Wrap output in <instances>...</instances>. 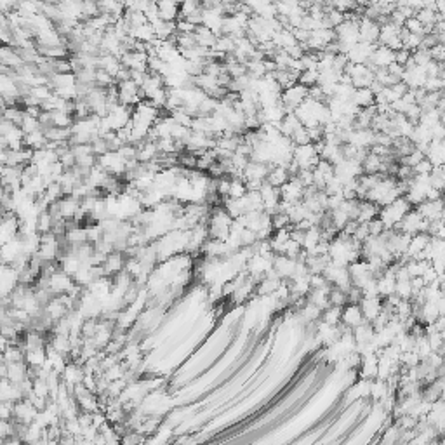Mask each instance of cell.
I'll return each mask as SVG.
<instances>
[{
  "mask_svg": "<svg viewBox=\"0 0 445 445\" xmlns=\"http://www.w3.org/2000/svg\"><path fill=\"white\" fill-rule=\"evenodd\" d=\"M306 99H308V87H304L301 84H296L292 85L291 89L283 91L282 97H280V101H282L287 113H294L303 103H306Z\"/></svg>",
  "mask_w": 445,
  "mask_h": 445,
  "instance_id": "obj_1",
  "label": "cell"
},
{
  "mask_svg": "<svg viewBox=\"0 0 445 445\" xmlns=\"http://www.w3.org/2000/svg\"><path fill=\"white\" fill-rule=\"evenodd\" d=\"M157 11L158 18L167 23H178L179 14H181V4L172 2V0H166V2H157Z\"/></svg>",
  "mask_w": 445,
  "mask_h": 445,
  "instance_id": "obj_2",
  "label": "cell"
},
{
  "mask_svg": "<svg viewBox=\"0 0 445 445\" xmlns=\"http://www.w3.org/2000/svg\"><path fill=\"white\" fill-rule=\"evenodd\" d=\"M291 179H292V176H291V172H289L287 167L271 166V170H270V174H268V178H266V183L280 190V188H282L283 185H287Z\"/></svg>",
  "mask_w": 445,
  "mask_h": 445,
  "instance_id": "obj_3",
  "label": "cell"
},
{
  "mask_svg": "<svg viewBox=\"0 0 445 445\" xmlns=\"http://www.w3.org/2000/svg\"><path fill=\"white\" fill-rule=\"evenodd\" d=\"M344 324H348V327L356 329L358 325H362L365 322L364 313H362L358 304H348L346 308H343V316H341Z\"/></svg>",
  "mask_w": 445,
  "mask_h": 445,
  "instance_id": "obj_4",
  "label": "cell"
},
{
  "mask_svg": "<svg viewBox=\"0 0 445 445\" xmlns=\"http://www.w3.org/2000/svg\"><path fill=\"white\" fill-rule=\"evenodd\" d=\"M352 101L355 103L360 110L371 108V106H376V94L372 93L371 87H364V89H355Z\"/></svg>",
  "mask_w": 445,
  "mask_h": 445,
  "instance_id": "obj_5",
  "label": "cell"
},
{
  "mask_svg": "<svg viewBox=\"0 0 445 445\" xmlns=\"http://www.w3.org/2000/svg\"><path fill=\"white\" fill-rule=\"evenodd\" d=\"M381 207L377 204L371 202V200H362L360 202V216H358V222H369L372 219L379 218Z\"/></svg>",
  "mask_w": 445,
  "mask_h": 445,
  "instance_id": "obj_6",
  "label": "cell"
},
{
  "mask_svg": "<svg viewBox=\"0 0 445 445\" xmlns=\"http://www.w3.org/2000/svg\"><path fill=\"white\" fill-rule=\"evenodd\" d=\"M247 193H249V190H247V185H245L243 179H231L230 191H228V199L240 200V199H243Z\"/></svg>",
  "mask_w": 445,
  "mask_h": 445,
  "instance_id": "obj_7",
  "label": "cell"
},
{
  "mask_svg": "<svg viewBox=\"0 0 445 445\" xmlns=\"http://www.w3.org/2000/svg\"><path fill=\"white\" fill-rule=\"evenodd\" d=\"M433 169H435L433 164L429 162L428 158H425V160H421V162L414 167V172H416V176H429L433 172Z\"/></svg>",
  "mask_w": 445,
  "mask_h": 445,
  "instance_id": "obj_8",
  "label": "cell"
},
{
  "mask_svg": "<svg viewBox=\"0 0 445 445\" xmlns=\"http://www.w3.org/2000/svg\"><path fill=\"white\" fill-rule=\"evenodd\" d=\"M440 124L445 127V111H440Z\"/></svg>",
  "mask_w": 445,
  "mask_h": 445,
  "instance_id": "obj_9",
  "label": "cell"
}]
</instances>
